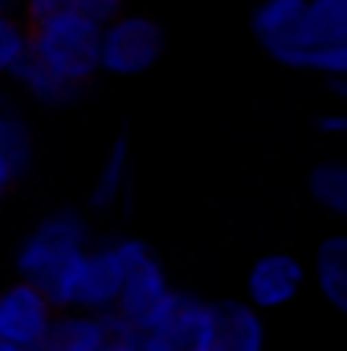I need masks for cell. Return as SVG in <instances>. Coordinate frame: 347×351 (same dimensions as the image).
I'll list each match as a JSON object with an SVG mask.
<instances>
[{
	"label": "cell",
	"mask_w": 347,
	"mask_h": 351,
	"mask_svg": "<svg viewBox=\"0 0 347 351\" xmlns=\"http://www.w3.org/2000/svg\"><path fill=\"white\" fill-rule=\"evenodd\" d=\"M86 221L70 208L53 213L49 221H41L33 229V237L21 245L16 265L21 278L29 286H37L45 294V302L53 311H74V294H78V274L86 258Z\"/></svg>",
	"instance_id": "6da1fadb"
},
{
	"label": "cell",
	"mask_w": 347,
	"mask_h": 351,
	"mask_svg": "<svg viewBox=\"0 0 347 351\" xmlns=\"http://www.w3.org/2000/svg\"><path fill=\"white\" fill-rule=\"evenodd\" d=\"M25 41L29 53L41 58L49 70H58L70 82H82L98 70V49H102V25L86 16H45V21H25Z\"/></svg>",
	"instance_id": "7a4b0ae2"
},
{
	"label": "cell",
	"mask_w": 347,
	"mask_h": 351,
	"mask_svg": "<svg viewBox=\"0 0 347 351\" xmlns=\"http://www.w3.org/2000/svg\"><path fill=\"white\" fill-rule=\"evenodd\" d=\"M115 254L123 262V290L115 302V315H123L131 327H147L172 298V282L160 258L143 241H115Z\"/></svg>",
	"instance_id": "3957f363"
},
{
	"label": "cell",
	"mask_w": 347,
	"mask_h": 351,
	"mask_svg": "<svg viewBox=\"0 0 347 351\" xmlns=\"http://www.w3.org/2000/svg\"><path fill=\"white\" fill-rule=\"evenodd\" d=\"M164 53V29L152 16H115L102 25V49H98V70L110 74H143L160 62Z\"/></svg>",
	"instance_id": "277c9868"
},
{
	"label": "cell",
	"mask_w": 347,
	"mask_h": 351,
	"mask_svg": "<svg viewBox=\"0 0 347 351\" xmlns=\"http://www.w3.org/2000/svg\"><path fill=\"white\" fill-rule=\"evenodd\" d=\"M204 315L208 302L196 294H180L172 290L168 306L139 331V351H200L204 343Z\"/></svg>",
	"instance_id": "5b68a950"
},
{
	"label": "cell",
	"mask_w": 347,
	"mask_h": 351,
	"mask_svg": "<svg viewBox=\"0 0 347 351\" xmlns=\"http://www.w3.org/2000/svg\"><path fill=\"white\" fill-rule=\"evenodd\" d=\"M311 282V269L298 262L294 254H261L258 262L250 265V274H246V302L254 306V311H282V306H290L298 294H302V286Z\"/></svg>",
	"instance_id": "8992f818"
},
{
	"label": "cell",
	"mask_w": 347,
	"mask_h": 351,
	"mask_svg": "<svg viewBox=\"0 0 347 351\" xmlns=\"http://www.w3.org/2000/svg\"><path fill=\"white\" fill-rule=\"evenodd\" d=\"M200 351H265V319L246 298L208 302Z\"/></svg>",
	"instance_id": "52a82bcc"
},
{
	"label": "cell",
	"mask_w": 347,
	"mask_h": 351,
	"mask_svg": "<svg viewBox=\"0 0 347 351\" xmlns=\"http://www.w3.org/2000/svg\"><path fill=\"white\" fill-rule=\"evenodd\" d=\"M53 323V306L45 302V294L29 282H16L0 294V339L16 343L25 351H41L45 331Z\"/></svg>",
	"instance_id": "ba28073f"
},
{
	"label": "cell",
	"mask_w": 347,
	"mask_h": 351,
	"mask_svg": "<svg viewBox=\"0 0 347 351\" xmlns=\"http://www.w3.org/2000/svg\"><path fill=\"white\" fill-rule=\"evenodd\" d=\"M119 290H123V262H119L115 245L86 250V258H82V274H78L74 306H78V311H90V315H98V311H115Z\"/></svg>",
	"instance_id": "9c48e42d"
},
{
	"label": "cell",
	"mask_w": 347,
	"mask_h": 351,
	"mask_svg": "<svg viewBox=\"0 0 347 351\" xmlns=\"http://www.w3.org/2000/svg\"><path fill=\"white\" fill-rule=\"evenodd\" d=\"M302 8H307V0H261L254 8V37L274 62H282L298 45Z\"/></svg>",
	"instance_id": "30bf717a"
},
{
	"label": "cell",
	"mask_w": 347,
	"mask_h": 351,
	"mask_svg": "<svg viewBox=\"0 0 347 351\" xmlns=\"http://www.w3.org/2000/svg\"><path fill=\"white\" fill-rule=\"evenodd\" d=\"M339 41H347V0H307L302 29H298V45L282 58V66L294 70L298 53L323 49V45H339Z\"/></svg>",
	"instance_id": "8fae6325"
},
{
	"label": "cell",
	"mask_w": 347,
	"mask_h": 351,
	"mask_svg": "<svg viewBox=\"0 0 347 351\" xmlns=\"http://www.w3.org/2000/svg\"><path fill=\"white\" fill-rule=\"evenodd\" d=\"M311 282L319 286L327 306L347 315V233H331L319 241L315 262H311Z\"/></svg>",
	"instance_id": "7c38bea8"
},
{
	"label": "cell",
	"mask_w": 347,
	"mask_h": 351,
	"mask_svg": "<svg viewBox=\"0 0 347 351\" xmlns=\"http://www.w3.org/2000/svg\"><path fill=\"white\" fill-rule=\"evenodd\" d=\"M102 335H106V311L98 315H53L41 351H102Z\"/></svg>",
	"instance_id": "4fadbf2b"
},
{
	"label": "cell",
	"mask_w": 347,
	"mask_h": 351,
	"mask_svg": "<svg viewBox=\"0 0 347 351\" xmlns=\"http://www.w3.org/2000/svg\"><path fill=\"white\" fill-rule=\"evenodd\" d=\"M12 74H16L25 86L33 90V98L49 102V106H66V102H78V94H82V82H70V78H62L58 70H49L41 58H33V53H29V45H25V53L16 58Z\"/></svg>",
	"instance_id": "5bb4252c"
},
{
	"label": "cell",
	"mask_w": 347,
	"mask_h": 351,
	"mask_svg": "<svg viewBox=\"0 0 347 351\" xmlns=\"http://www.w3.org/2000/svg\"><path fill=\"white\" fill-rule=\"evenodd\" d=\"M127 184H131V152H127V139H115L102 172H98V184L90 192V204L94 208H115L123 196H127Z\"/></svg>",
	"instance_id": "9a60e30c"
},
{
	"label": "cell",
	"mask_w": 347,
	"mask_h": 351,
	"mask_svg": "<svg viewBox=\"0 0 347 351\" xmlns=\"http://www.w3.org/2000/svg\"><path fill=\"white\" fill-rule=\"evenodd\" d=\"M123 0H29L25 21H45V16H86L94 25H106L119 16Z\"/></svg>",
	"instance_id": "2e32d148"
},
{
	"label": "cell",
	"mask_w": 347,
	"mask_h": 351,
	"mask_svg": "<svg viewBox=\"0 0 347 351\" xmlns=\"http://www.w3.org/2000/svg\"><path fill=\"white\" fill-rule=\"evenodd\" d=\"M311 200L347 221V160H327L311 172Z\"/></svg>",
	"instance_id": "e0dca14e"
},
{
	"label": "cell",
	"mask_w": 347,
	"mask_h": 351,
	"mask_svg": "<svg viewBox=\"0 0 347 351\" xmlns=\"http://www.w3.org/2000/svg\"><path fill=\"white\" fill-rule=\"evenodd\" d=\"M0 152L8 156V164L16 168V176H25L29 160H33V147H29V131H25V123H21L12 110H4V106H0Z\"/></svg>",
	"instance_id": "ac0fdd59"
},
{
	"label": "cell",
	"mask_w": 347,
	"mask_h": 351,
	"mask_svg": "<svg viewBox=\"0 0 347 351\" xmlns=\"http://www.w3.org/2000/svg\"><path fill=\"white\" fill-rule=\"evenodd\" d=\"M294 70H315V74H327V78H347V41L298 53Z\"/></svg>",
	"instance_id": "d6986e66"
},
{
	"label": "cell",
	"mask_w": 347,
	"mask_h": 351,
	"mask_svg": "<svg viewBox=\"0 0 347 351\" xmlns=\"http://www.w3.org/2000/svg\"><path fill=\"white\" fill-rule=\"evenodd\" d=\"M25 45H29L25 41V25H16V21H8L0 12V74L16 66V58L25 53Z\"/></svg>",
	"instance_id": "ffe728a7"
},
{
	"label": "cell",
	"mask_w": 347,
	"mask_h": 351,
	"mask_svg": "<svg viewBox=\"0 0 347 351\" xmlns=\"http://www.w3.org/2000/svg\"><path fill=\"white\" fill-rule=\"evenodd\" d=\"M315 127H319L323 135L347 139V110H327V114H319V119H315Z\"/></svg>",
	"instance_id": "44dd1931"
},
{
	"label": "cell",
	"mask_w": 347,
	"mask_h": 351,
	"mask_svg": "<svg viewBox=\"0 0 347 351\" xmlns=\"http://www.w3.org/2000/svg\"><path fill=\"white\" fill-rule=\"evenodd\" d=\"M16 180H21V176H16V168H12V164H8V156L0 152V196H4V192L16 184Z\"/></svg>",
	"instance_id": "7402d4cb"
},
{
	"label": "cell",
	"mask_w": 347,
	"mask_h": 351,
	"mask_svg": "<svg viewBox=\"0 0 347 351\" xmlns=\"http://www.w3.org/2000/svg\"><path fill=\"white\" fill-rule=\"evenodd\" d=\"M327 86H331V94L347 106V78H327Z\"/></svg>",
	"instance_id": "603a6c76"
},
{
	"label": "cell",
	"mask_w": 347,
	"mask_h": 351,
	"mask_svg": "<svg viewBox=\"0 0 347 351\" xmlns=\"http://www.w3.org/2000/svg\"><path fill=\"white\" fill-rule=\"evenodd\" d=\"M0 351H25V348H16V343H4V339H0Z\"/></svg>",
	"instance_id": "cb8c5ba5"
},
{
	"label": "cell",
	"mask_w": 347,
	"mask_h": 351,
	"mask_svg": "<svg viewBox=\"0 0 347 351\" xmlns=\"http://www.w3.org/2000/svg\"><path fill=\"white\" fill-rule=\"evenodd\" d=\"M0 4H8V0H0Z\"/></svg>",
	"instance_id": "d4e9b609"
}]
</instances>
